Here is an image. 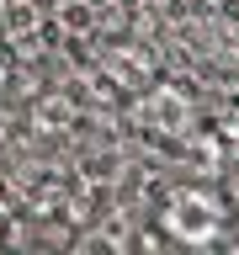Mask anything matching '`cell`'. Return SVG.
I'll list each match as a JSON object with an SVG mask.
<instances>
[{"instance_id": "1", "label": "cell", "mask_w": 239, "mask_h": 255, "mask_svg": "<svg viewBox=\"0 0 239 255\" xmlns=\"http://www.w3.org/2000/svg\"><path fill=\"white\" fill-rule=\"evenodd\" d=\"M159 223H165V234L181 239V245H213L218 229H223V202L213 191H202V186H181V191L165 197Z\"/></svg>"}, {"instance_id": "2", "label": "cell", "mask_w": 239, "mask_h": 255, "mask_svg": "<svg viewBox=\"0 0 239 255\" xmlns=\"http://www.w3.org/2000/svg\"><path fill=\"white\" fill-rule=\"evenodd\" d=\"M138 117L143 128H154V133H186L191 128V101L175 85H154V91L138 101Z\"/></svg>"}, {"instance_id": "3", "label": "cell", "mask_w": 239, "mask_h": 255, "mask_svg": "<svg viewBox=\"0 0 239 255\" xmlns=\"http://www.w3.org/2000/svg\"><path fill=\"white\" fill-rule=\"evenodd\" d=\"M5 5H27V0H5Z\"/></svg>"}, {"instance_id": "4", "label": "cell", "mask_w": 239, "mask_h": 255, "mask_svg": "<svg viewBox=\"0 0 239 255\" xmlns=\"http://www.w3.org/2000/svg\"><path fill=\"white\" fill-rule=\"evenodd\" d=\"M234 250H239V234H234Z\"/></svg>"}, {"instance_id": "5", "label": "cell", "mask_w": 239, "mask_h": 255, "mask_svg": "<svg viewBox=\"0 0 239 255\" xmlns=\"http://www.w3.org/2000/svg\"><path fill=\"white\" fill-rule=\"evenodd\" d=\"M0 75H5V69H0Z\"/></svg>"}]
</instances>
